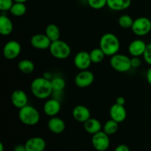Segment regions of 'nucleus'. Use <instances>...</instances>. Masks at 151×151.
Masks as SVG:
<instances>
[{"label":"nucleus","mask_w":151,"mask_h":151,"mask_svg":"<svg viewBox=\"0 0 151 151\" xmlns=\"http://www.w3.org/2000/svg\"><path fill=\"white\" fill-rule=\"evenodd\" d=\"M30 90L34 97L40 100L48 98L53 91L51 81L45 77L35 78L31 83Z\"/></svg>","instance_id":"obj_1"},{"label":"nucleus","mask_w":151,"mask_h":151,"mask_svg":"<svg viewBox=\"0 0 151 151\" xmlns=\"http://www.w3.org/2000/svg\"><path fill=\"white\" fill-rule=\"evenodd\" d=\"M100 48L106 56H113L116 54L120 49L119 38L113 33H106L102 35L100 40Z\"/></svg>","instance_id":"obj_2"},{"label":"nucleus","mask_w":151,"mask_h":151,"mask_svg":"<svg viewBox=\"0 0 151 151\" xmlns=\"http://www.w3.org/2000/svg\"><path fill=\"white\" fill-rule=\"evenodd\" d=\"M19 118L21 122L26 125L32 126L38 123L40 114L38 111L30 105H27L19 109Z\"/></svg>","instance_id":"obj_3"},{"label":"nucleus","mask_w":151,"mask_h":151,"mask_svg":"<svg viewBox=\"0 0 151 151\" xmlns=\"http://www.w3.org/2000/svg\"><path fill=\"white\" fill-rule=\"evenodd\" d=\"M49 50L50 54L59 60L67 58L71 54V48L69 44L60 39L52 41Z\"/></svg>","instance_id":"obj_4"},{"label":"nucleus","mask_w":151,"mask_h":151,"mask_svg":"<svg viewBox=\"0 0 151 151\" xmlns=\"http://www.w3.org/2000/svg\"><path fill=\"white\" fill-rule=\"evenodd\" d=\"M110 65L115 71L121 73L127 72L131 69V58L125 55L116 54L111 57Z\"/></svg>","instance_id":"obj_5"},{"label":"nucleus","mask_w":151,"mask_h":151,"mask_svg":"<svg viewBox=\"0 0 151 151\" xmlns=\"http://www.w3.org/2000/svg\"><path fill=\"white\" fill-rule=\"evenodd\" d=\"M131 30L137 36H145L151 31V21L147 17H139L134 21Z\"/></svg>","instance_id":"obj_6"},{"label":"nucleus","mask_w":151,"mask_h":151,"mask_svg":"<svg viewBox=\"0 0 151 151\" xmlns=\"http://www.w3.org/2000/svg\"><path fill=\"white\" fill-rule=\"evenodd\" d=\"M91 144L94 148L97 151H106L110 145L109 136L103 131L92 135Z\"/></svg>","instance_id":"obj_7"},{"label":"nucleus","mask_w":151,"mask_h":151,"mask_svg":"<svg viewBox=\"0 0 151 151\" xmlns=\"http://www.w3.org/2000/svg\"><path fill=\"white\" fill-rule=\"evenodd\" d=\"M21 51V44L18 41L12 40L4 44L3 48V55L7 60H14L20 55Z\"/></svg>","instance_id":"obj_8"},{"label":"nucleus","mask_w":151,"mask_h":151,"mask_svg":"<svg viewBox=\"0 0 151 151\" xmlns=\"http://www.w3.org/2000/svg\"><path fill=\"white\" fill-rule=\"evenodd\" d=\"M94 75L89 70H81L75 78V85L79 88H86L93 83Z\"/></svg>","instance_id":"obj_9"},{"label":"nucleus","mask_w":151,"mask_h":151,"mask_svg":"<svg viewBox=\"0 0 151 151\" xmlns=\"http://www.w3.org/2000/svg\"><path fill=\"white\" fill-rule=\"evenodd\" d=\"M91 63L90 54L86 51L79 52L74 58V64L81 71L88 69Z\"/></svg>","instance_id":"obj_10"},{"label":"nucleus","mask_w":151,"mask_h":151,"mask_svg":"<svg viewBox=\"0 0 151 151\" xmlns=\"http://www.w3.org/2000/svg\"><path fill=\"white\" fill-rule=\"evenodd\" d=\"M52 41L44 34H35L31 38L30 44L32 47L38 50H47L50 48Z\"/></svg>","instance_id":"obj_11"},{"label":"nucleus","mask_w":151,"mask_h":151,"mask_svg":"<svg viewBox=\"0 0 151 151\" xmlns=\"http://www.w3.org/2000/svg\"><path fill=\"white\" fill-rule=\"evenodd\" d=\"M111 119L116 121L118 123L124 122L127 117V111L124 106L115 103L112 105L109 111Z\"/></svg>","instance_id":"obj_12"},{"label":"nucleus","mask_w":151,"mask_h":151,"mask_svg":"<svg viewBox=\"0 0 151 151\" xmlns=\"http://www.w3.org/2000/svg\"><path fill=\"white\" fill-rule=\"evenodd\" d=\"M11 103L17 109H22L28 105V97L25 91L22 90H15L11 94Z\"/></svg>","instance_id":"obj_13"},{"label":"nucleus","mask_w":151,"mask_h":151,"mask_svg":"<svg viewBox=\"0 0 151 151\" xmlns=\"http://www.w3.org/2000/svg\"><path fill=\"white\" fill-rule=\"evenodd\" d=\"M61 109V105L57 99H50L44 103L43 110L44 114L49 116H55Z\"/></svg>","instance_id":"obj_14"},{"label":"nucleus","mask_w":151,"mask_h":151,"mask_svg":"<svg viewBox=\"0 0 151 151\" xmlns=\"http://www.w3.org/2000/svg\"><path fill=\"white\" fill-rule=\"evenodd\" d=\"M27 151H44L46 148V142L39 137L29 139L24 144Z\"/></svg>","instance_id":"obj_15"},{"label":"nucleus","mask_w":151,"mask_h":151,"mask_svg":"<svg viewBox=\"0 0 151 151\" xmlns=\"http://www.w3.org/2000/svg\"><path fill=\"white\" fill-rule=\"evenodd\" d=\"M72 116L76 121L84 123L86 121L91 118V112L86 106L78 105L74 108L72 111Z\"/></svg>","instance_id":"obj_16"},{"label":"nucleus","mask_w":151,"mask_h":151,"mask_svg":"<svg viewBox=\"0 0 151 151\" xmlns=\"http://www.w3.org/2000/svg\"><path fill=\"white\" fill-rule=\"evenodd\" d=\"M147 45L142 40H134L128 46V52L133 57H140L144 54Z\"/></svg>","instance_id":"obj_17"},{"label":"nucleus","mask_w":151,"mask_h":151,"mask_svg":"<svg viewBox=\"0 0 151 151\" xmlns=\"http://www.w3.org/2000/svg\"><path fill=\"white\" fill-rule=\"evenodd\" d=\"M49 130L53 134H59L63 133L66 129V124L64 121L57 116H52L47 122Z\"/></svg>","instance_id":"obj_18"},{"label":"nucleus","mask_w":151,"mask_h":151,"mask_svg":"<svg viewBox=\"0 0 151 151\" xmlns=\"http://www.w3.org/2000/svg\"><path fill=\"white\" fill-rule=\"evenodd\" d=\"M83 127L87 133L94 135L101 131L102 124L98 119L91 117L84 122Z\"/></svg>","instance_id":"obj_19"},{"label":"nucleus","mask_w":151,"mask_h":151,"mask_svg":"<svg viewBox=\"0 0 151 151\" xmlns=\"http://www.w3.org/2000/svg\"><path fill=\"white\" fill-rule=\"evenodd\" d=\"M13 30V24L10 19L4 15L0 16V34L1 35H9Z\"/></svg>","instance_id":"obj_20"},{"label":"nucleus","mask_w":151,"mask_h":151,"mask_svg":"<svg viewBox=\"0 0 151 151\" xmlns=\"http://www.w3.org/2000/svg\"><path fill=\"white\" fill-rule=\"evenodd\" d=\"M131 0H108L107 6L112 10L121 11L131 6Z\"/></svg>","instance_id":"obj_21"},{"label":"nucleus","mask_w":151,"mask_h":151,"mask_svg":"<svg viewBox=\"0 0 151 151\" xmlns=\"http://www.w3.org/2000/svg\"><path fill=\"white\" fill-rule=\"evenodd\" d=\"M45 34L52 42L60 39V29L57 25L54 24H50L49 25H47L45 29Z\"/></svg>","instance_id":"obj_22"},{"label":"nucleus","mask_w":151,"mask_h":151,"mask_svg":"<svg viewBox=\"0 0 151 151\" xmlns=\"http://www.w3.org/2000/svg\"><path fill=\"white\" fill-rule=\"evenodd\" d=\"M18 68L24 74H30L35 69V65L33 62L31 60H27V59H24V60H20L18 63Z\"/></svg>","instance_id":"obj_23"},{"label":"nucleus","mask_w":151,"mask_h":151,"mask_svg":"<svg viewBox=\"0 0 151 151\" xmlns=\"http://www.w3.org/2000/svg\"><path fill=\"white\" fill-rule=\"evenodd\" d=\"M27 12V7L24 3L21 2H14L13 5L10 10V13L13 16L16 17H20L24 16Z\"/></svg>","instance_id":"obj_24"},{"label":"nucleus","mask_w":151,"mask_h":151,"mask_svg":"<svg viewBox=\"0 0 151 151\" xmlns=\"http://www.w3.org/2000/svg\"><path fill=\"white\" fill-rule=\"evenodd\" d=\"M119 129V123L113 119H109L103 125V131L108 135H113Z\"/></svg>","instance_id":"obj_25"},{"label":"nucleus","mask_w":151,"mask_h":151,"mask_svg":"<svg viewBox=\"0 0 151 151\" xmlns=\"http://www.w3.org/2000/svg\"><path fill=\"white\" fill-rule=\"evenodd\" d=\"M90 57H91V62L94 63H99L102 62L104 59L105 53L100 48H95L91 50L89 52Z\"/></svg>","instance_id":"obj_26"},{"label":"nucleus","mask_w":151,"mask_h":151,"mask_svg":"<svg viewBox=\"0 0 151 151\" xmlns=\"http://www.w3.org/2000/svg\"><path fill=\"white\" fill-rule=\"evenodd\" d=\"M51 83L53 91H62L66 86V82L64 79L60 77H56L51 80Z\"/></svg>","instance_id":"obj_27"},{"label":"nucleus","mask_w":151,"mask_h":151,"mask_svg":"<svg viewBox=\"0 0 151 151\" xmlns=\"http://www.w3.org/2000/svg\"><path fill=\"white\" fill-rule=\"evenodd\" d=\"M134 19L129 15L124 14L122 15L119 18V19H118V23H119V25L122 28L128 29V28H131L133 23H134Z\"/></svg>","instance_id":"obj_28"},{"label":"nucleus","mask_w":151,"mask_h":151,"mask_svg":"<svg viewBox=\"0 0 151 151\" xmlns=\"http://www.w3.org/2000/svg\"><path fill=\"white\" fill-rule=\"evenodd\" d=\"M108 0H87L88 4L91 8L100 10L107 5Z\"/></svg>","instance_id":"obj_29"},{"label":"nucleus","mask_w":151,"mask_h":151,"mask_svg":"<svg viewBox=\"0 0 151 151\" xmlns=\"http://www.w3.org/2000/svg\"><path fill=\"white\" fill-rule=\"evenodd\" d=\"M13 4V0H0V10L1 11H10Z\"/></svg>","instance_id":"obj_30"},{"label":"nucleus","mask_w":151,"mask_h":151,"mask_svg":"<svg viewBox=\"0 0 151 151\" xmlns=\"http://www.w3.org/2000/svg\"><path fill=\"white\" fill-rule=\"evenodd\" d=\"M142 56L145 61L147 64L151 66V43L147 45L145 51Z\"/></svg>","instance_id":"obj_31"},{"label":"nucleus","mask_w":151,"mask_h":151,"mask_svg":"<svg viewBox=\"0 0 151 151\" xmlns=\"http://www.w3.org/2000/svg\"><path fill=\"white\" fill-rule=\"evenodd\" d=\"M131 67L132 68H139L142 64V60L139 58V57H133L131 58Z\"/></svg>","instance_id":"obj_32"},{"label":"nucleus","mask_w":151,"mask_h":151,"mask_svg":"<svg viewBox=\"0 0 151 151\" xmlns=\"http://www.w3.org/2000/svg\"><path fill=\"white\" fill-rule=\"evenodd\" d=\"M114 151H130V148L125 145H119L115 148Z\"/></svg>","instance_id":"obj_33"},{"label":"nucleus","mask_w":151,"mask_h":151,"mask_svg":"<svg viewBox=\"0 0 151 151\" xmlns=\"http://www.w3.org/2000/svg\"><path fill=\"white\" fill-rule=\"evenodd\" d=\"M13 151H27L24 145H18L13 149Z\"/></svg>","instance_id":"obj_34"},{"label":"nucleus","mask_w":151,"mask_h":151,"mask_svg":"<svg viewBox=\"0 0 151 151\" xmlns=\"http://www.w3.org/2000/svg\"><path fill=\"white\" fill-rule=\"evenodd\" d=\"M116 103L121 105V106H124L125 103V99L123 97H118L116 99Z\"/></svg>","instance_id":"obj_35"},{"label":"nucleus","mask_w":151,"mask_h":151,"mask_svg":"<svg viewBox=\"0 0 151 151\" xmlns=\"http://www.w3.org/2000/svg\"><path fill=\"white\" fill-rule=\"evenodd\" d=\"M146 78H147V81L148 82V83L151 86V67L147 70Z\"/></svg>","instance_id":"obj_36"},{"label":"nucleus","mask_w":151,"mask_h":151,"mask_svg":"<svg viewBox=\"0 0 151 151\" xmlns=\"http://www.w3.org/2000/svg\"><path fill=\"white\" fill-rule=\"evenodd\" d=\"M14 2H21V3H25L27 0H13Z\"/></svg>","instance_id":"obj_37"},{"label":"nucleus","mask_w":151,"mask_h":151,"mask_svg":"<svg viewBox=\"0 0 151 151\" xmlns=\"http://www.w3.org/2000/svg\"><path fill=\"white\" fill-rule=\"evenodd\" d=\"M0 151H4V145L2 143H0Z\"/></svg>","instance_id":"obj_38"},{"label":"nucleus","mask_w":151,"mask_h":151,"mask_svg":"<svg viewBox=\"0 0 151 151\" xmlns=\"http://www.w3.org/2000/svg\"><path fill=\"white\" fill-rule=\"evenodd\" d=\"M150 111H151V105H150Z\"/></svg>","instance_id":"obj_39"}]
</instances>
